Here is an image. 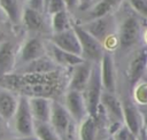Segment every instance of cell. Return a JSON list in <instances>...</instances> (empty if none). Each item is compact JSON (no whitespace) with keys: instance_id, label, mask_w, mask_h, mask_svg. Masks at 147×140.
I'll return each mask as SVG.
<instances>
[{"instance_id":"cell-37","label":"cell","mask_w":147,"mask_h":140,"mask_svg":"<svg viewBox=\"0 0 147 140\" xmlns=\"http://www.w3.org/2000/svg\"><path fill=\"white\" fill-rule=\"evenodd\" d=\"M3 119L0 117V138H1V135L3 134Z\"/></svg>"},{"instance_id":"cell-26","label":"cell","mask_w":147,"mask_h":140,"mask_svg":"<svg viewBox=\"0 0 147 140\" xmlns=\"http://www.w3.org/2000/svg\"><path fill=\"white\" fill-rule=\"evenodd\" d=\"M133 99L138 104L147 106V81H139L133 87Z\"/></svg>"},{"instance_id":"cell-27","label":"cell","mask_w":147,"mask_h":140,"mask_svg":"<svg viewBox=\"0 0 147 140\" xmlns=\"http://www.w3.org/2000/svg\"><path fill=\"white\" fill-rule=\"evenodd\" d=\"M126 3L139 17L147 21V0H126Z\"/></svg>"},{"instance_id":"cell-15","label":"cell","mask_w":147,"mask_h":140,"mask_svg":"<svg viewBox=\"0 0 147 140\" xmlns=\"http://www.w3.org/2000/svg\"><path fill=\"white\" fill-rule=\"evenodd\" d=\"M122 108H123L124 125L134 137H138L141 127L144 126V116L141 115L137 106L127 99L122 101Z\"/></svg>"},{"instance_id":"cell-5","label":"cell","mask_w":147,"mask_h":140,"mask_svg":"<svg viewBox=\"0 0 147 140\" xmlns=\"http://www.w3.org/2000/svg\"><path fill=\"white\" fill-rule=\"evenodd\" d=\"M47 55L46 42L39 37H30L25 39V41L18 47L17 52V60H16V68H22L23 65L38 60L42 56Z\"/></svg>"},{"instance_id":"cell-28","label":"cell","mask_w":147,"mask_h":140,"mask_svg":"<svg viewBox=\"0 0 147 140\" xmlns=\"http://www.w3.org/2000/svg\"><path fill=\"white\" fill-rule=\"evenodd\" d=\"M64 10H67V7H65V3L63 0H49L47 2V5L45 6L44 13H46L51 17L52 15L64 11Z\"/></svg>"},{"instance_id":"cell-29","label":"cell","mask_w":147,"mask_h":140,"mask_svg":"<svg viewBox=\"0 0 147 140\" xmlns=\"http://www.w3.org/2000/svg\"><path fill=\"white\" fill-rule=\"evenodd\" d=\"M113 137L114 140H137V137H134L125 125L122 126Z\"/></svg>"},{"instance_id":"cell-42","label":"cell","mask_w":147,"mask_h":140,"mask_svg":"<svg viewBox=\"0 0 147 140\" xmlns=\"http://www.w3.org/2000/svg\"><path fill=\"white\" fill-rule=\"evenodd\" d=\"M146 71H147V67H146Z\"/></svg>"},{"instance_id":"cell-23","label":"cell","mask_w":147,"mask_h":140,"mask_svg":"<svg viewBox=\"0 0 147 140\" xmlns=\"http://www.w3.org/2000/svg\"><path fill=\"white\" fill-rule=\"evenodd\" d=\"M51 29H52V34L55 33H60L63 32L65 30H69L72 28V23H71V18H70V14L68 10L54 14L51 16Z\"/></svg>"},{"instance_id":"cell-41","label":"cell","mask_w":147,"mask_h":140,"mask_svg":"<svg viewBox=\"0 0 147 140\" xmlns=\"http://www.w3.org/2000/svg\"><path fill=\"white\" fill-rule=\"evenodd\" d=\"M48 1H49V0H45V6L47 5V2H48ZM44 10H45V9H44Z\"/></svg>"},{"instance_id":"cell-32","label":"cell","mask_w":147,"mask_h":140,"mask_svg":"<svg viewBox=\"0 0 147 140\" xmlns=\"http://www.w3.org/2000/svg\"><path fill=\"white\" fill-rule=\"evenodd\" d=\"M78 1H79V8H78V9L84 13V11H86L96 0H78Z\"/></svg>"},{"instance_id":"cell-6","label":"cell","mask_w":147,"mask_h":140,"mask_svg":"<svg viewBox=\"0 0 147 140\" xmlns=\"http://www.w3.org/2000/svg\"><path fill=\"white\" fill-rule=\"evenodd\" d=\"M78 24H80L85 31H87L92 37L102 44L109 36L116 33L117 21L115 15H108Z\"/></svg>"},{"instance_id":"cell-9","label":"cell","mask_w":147,"mask_h":140,"mask_svg":"<svg viewBox=\"0 0 147 140\" xmlns=\"http://www.w3.org/2000/svg\"><path fill=\"white\" fill-rule=\"evenodd\" d=\"M92 69H93V63H91L88 61H84V62L75 65L74 68H71L67 90L78 91V92L83 93L88 84L90 78H91Z\"/></svg>"},{"instance_id":"cell-21","label":"cell","mask_w":147,"mask_h":140,"mask_svg":"<svg viewBox=\"0 0 147 140\" xmlns=\"http://www.w3.org/2000/svg\"><path fill=\"white\" fill-rule=\"evenodd\" d=\"M21 22L29 31H38L44 25V16L42 13L25 6L22 13Z\"/></svg>"},{"instance_id":"cell-33","label":"cell","mask_w":147,"mask_h":140,"mask_svg":"<svg viewBox=\"0 0 147 140\" xmlns=\"http://www.w3.org/2000/svg\"><path fill=\"white\" fill-rule=\"evenodd\" d=\"M137 140H147V133H146L144 126L141 127V130H140V132H139V134L137 137Z\"/></svg>"},{"instance_id":"cell-18","label":"cell","mask_w":147,"mask_h":140,"mask_svg":"<svg viewBox=\"0 0 147 140\" xmlns=\"http://www.w3.org/2000/svg\"><path fill=\"white\" fill-rule=\"evenodd\" d=\"M18 96L9 90L0 88V117L5 122L13 119L18 106Z\"/></svg>"},{"instance_id":"cell-38","label":"cell","mask_w":147,"mask_h":140,"mask_svg":"<svg viewBox=\"0 0 147 140\" xmlns=\"http://www.w3.org/2000/svg\"><path fill=\"white\" fill-rule=\"evenodd\" d=\"M144 127H145V131H146V133H147V116L144 117Z\"/></svg>"},{"instance_id":"cell-30","label":"cell","mask_w":147,"mask_h":140,"mask_svg":"<svg viewBox=\"0 0 147 140\" xmlns=\"http://www.w3.org/2000/svg\"><path fill=\"white\" fill-rule=\"evenodd\" d=\"M26 6L38 10L40 13L44 14V9H45V0H26Z\"/></svg>"},{"instance_id":"cell-3","label":"cell","mask_w":147,"mask_h":140,"mask_svg":"<svg viewBox=\"0 0 147 140\" xmlns=\"http://www.w3.org/2000/svg\"><path fill=\"white\" fill-rule=\"evenodd\" d=\"M72 28L80 42L82 57L85 61H88L91 63H100L105 54L103 45L99 40H96L94 37H92L87 31H85L80 24L75 23Z\"/></svg>"},{"instance_id":"cell-7","label":"cell","mask_w":147,"mask_h":140,"mask_svg":"<svg viewBox=\"0 0 147 140\" xmlns=\"http://www.w3.org/2000/svg\"><path fill=\"white\" fill-rule=\"evenodd\" d=\"M147 67V46L137 49L130 57L126 65V79L131 87H134L141 79Z\"/></svg>"},{"instance_id":"cell-25","label":"cell","mask_w":147,"mask_h":140,"mask_svg":"<svg viewBox=\"0 0 147 140\" xmlns=\"http://www.w3.org/2000/svg\"><path fill=\"white\" fill-rule=\"evenodd\" d=\"M34 135L38 140H61L49 123L34 122Z\"/></svg>"},{"instance_id":"cell-14","label":"cell","mask_w":147,"mask_h":140,"mask_svg":"<svg viewBox=\"0 0 147 140\" xmlns=\"http://www.w3.org/2000/svg\"><path fill=\"white\" fill-rule=\"evenodd\" d=\"M18 48L11 41H3L0 44V79L14 73L16 70Z\"/></svg>"},{"instance_id":"cell-20","label":"cell","mask_w":147,"mask_h":140,"mask_svg":"<svg viewBox=\"0 0 147 140\" xmlns=\"http://www.w3.org/2000/svg\"><path fill=\"white\" fill-rule=\"evenodd\" d=\"M100 107L103 109V111L114 117L117 120H123V108H122V101L116 96L115 93H109L106 91H102L101 99H100Z\"/></svg>"},{"instance_id":"cell-17","label":"cell","mask_w":147,"mask_h":140,"mask_svg":"<svg viewBox=\"0 0 147 140\" xmlns=\"http://www.w3.org/2000/svg\"><path fill=\"white\" fill-rule=\"evenodd\" d=\"M53 100L51 98L44 96H30L29 106L34 122L38 123H49L51 110Z\"/></svg>"},{"instance_id":"cell-24","label":"cell","mask_w":147,"mask_h":140,"mask_svg":"<svg viewBox=\"0 0 147 140\" xmlns=\"http://www.w3.org/2000/svg\"><path fill=\"white\" fill-rule=\"evenodd\" d=\"M96 134V119L87 115L80 123L78 129L79 140H94Z\"/></svg>"},{"instance_id":"cell-36","label":"cell","mask_w":147,"mask_h":140,"mask_svg":"<svg viewBox=\"0 0 147 140\" xmlns=\"http://www.w3.org/2000/svg\"><path fill=\"white\" fill-rule=\"evenodd\" d=\"M142 40H144V42H145V46H147V28L144 30V32H142Z\"/></svg>"},{"instance_id":"cell-4","label":"cell","mask_w":147,"mask_h":140,"mask_svg":"<svg viewBox=\"0 0 147 140\" xmlns=\"http://www.w3.org/2000/svg\"><path fill=\"white\" fill-rule=\"evenodd\" d=\"M15 132L20 137H30L34 135V119L32 117L29 98L25 95L18 96V106L16 112L13 117Z\"/></svg>"},{"instance_id":"cell-35","label":"cell","mask_w":147,"mask_h":140,"mask_svg":"<svg viewBox=\"0 0 147 140\" xmlns=\"http://www.w3.org/2000/svg\"><path fill=\"white\" fill-rule=\"evenodd\" d=\"M5 39H6V33H5V31L0 28V44H2L3 41H6Z\"/></svg>"},{"instance_id":"cell-2","label":"cell","mask_w":147,"mask_h":140,"mask_svg":"<svg viewBox=\"0 0 147 140\" xmlns=\"http://www.w3.org/2000/svg\"><path fill=\"white\" fill-rule=\"evenodd\" d=\"M102 85H101V78H100V69L99 63H93V69L91 73V78L88 80V84L86 88L83 92L87 114L96 119L98 111L100 107V99L102 94Z\"/></svg>"},{"instance_id":"cell-8","label":"cell","mask_w":147,"mask_h":140,"mask_svg":"<svg viewBox=\"0 0 147 140\" xmlns=\"http://www.w3.org/2000/svg\"><path fill=\"white\" fill-rule=\"evenodd\" d=\"M63 100H64L63 102L64 108L69 112L72 120H75L76 123H80L88 115L87 109H86L85 99L82 92L67 90Z\"/></svg>"},{"instance_id":"cell-22","label":"cell","mask_w":147,"mask_h":140,"mask_svg":"<svg viewBox=\"0 0 147 140\" xmlns=\"http://www.w3.org/2000/svg\"><path fill=\"white\" fill-rule=\"evenodd\" d=\"M0 8L13 24H18L22 21L23 9L18 0H0Z\"/></svg>"},{"instance_id":"cell-19","label":"cell","mask_w":147,"mask_h":140,"mask_svg":"<svg viewBox=\"0 0 147 140\" xmlns=\"http://www.w3.org/2000/svg\"><path fill=\"white\" fill-rule=\"evenodd\" d=\"M59 69V67L55 64V62L48 56L45 55L38 60H34L25 65H23L22 68H20L17 70L16 73H48V72H53L56 71Z\"/></svg>"},{"instance_id":"cell-10","label":"cell","mask_w":147,"mask_h":140,"mask_svg":"<svg viewBox=\"0 0 147 140\" xmlns=\"http://www.w3.org/2000/svg\"><path fill=\"white\" fill-rule=\"evenodd\" d=\"M125 1L126 0H96L86 11H84L82 23L108 15H115V13L125 3Z\"/></svg>"},{"instance_id":"cell-1","label":"cell","mask_w":147,"mask_h":140,"mask_svg":"<svg viewBox=\"0 0 147 140\" xmlns=\"http://www.w3.org/2000/svg\"><path fill=\"white\" fill-rule=\"evenodd\" d=\"M116 21V34L119 40V49L125 50L138 45V42L142 39L144 32L140 17L132 10L131 14H125Z\"/></svg>"},{"instance_id":"cell-11","label":"cell","mask_w":147,"mask_h":140,"mask_svg":"<svg viewBox=\"0 0 147 140\" xmlns=\"http://www.w3.org/2000/svg\"><path fill=\"white\" fill-rule=\"evenodd\" d=\"M100 78L103 91L109 93L116 92V70H115V61L113 53L105 52L100 63Z\"/></svg>"},{"instance_id":"cell-16","label":"cell","mask_w":147,"mask_h":140,"mask_svg":"<svg viewBox=\"0 0 147 140\" xmlns=\"http://www.w3.org/2000/svg\"><path fill=\"white\" fill-rule=\"evenodd\" d=\"M46 48H47V55L55 62V64L57 67L61 68H74L75 65L84 62L85 60L79 56V55H75L71 54L69 52H65L59 47H56L55 45H53L52 42H46Z\"/></svg>"},{"instance_id":"cell-31","label":"cell","mask_w":147,"mask_h":140,"mask_svg":"<svg viewBox=\"0 0 147 140\" xmlns=\"http://www.w3.org/2000/svg\"><path fill=\"white\" fill-rule=\"evenodd\" d=\"M64 3H65V7H67V10L70 13V11H74L76 9L79 8V1L78 0H63Z\"/></svg>"},{"instance_id":"cell-40","label":"cell","mask_w":147,"mask_h":140,"mask_svg":"<svg viewBox=\"0 0 147 140\" xmlns=\"http://www.w3.org/2000/svg\"><path fill=\"white\" fill-rule=\"evenodd\" d=\"M106 140H114V137H113V135H110V137H108Z\"/></svg>"},{"instance_id":"cell-34","label":"cell","mask_w":147,"mask_h":140,"mask_svg":"<svg viewBox=\"0 0 147 140\" xmlns=\"http://www.w3.org/2000/svg\"><path fill=\"white\" fill-rule=\"evenodd\" d=\"M14 140H38L36 135H30V137H20L17 139H14Z\"/></svg>"},{"instance_id":"cell-12","label":"cell","mask_w":147,"mask_h":140,"mask_svg":"<svg viewBox=\"0 0 147 140\" xmlns=\"http://www.w3.org/2000/svg\"><path fill=\"white\" fill-rule=\"evenodd\" d=\"M71 120H72V118L70 117L69 112L64 108L63 103H60L59 101L53 100L49 124L52 125V127L55 130V132L59 134L60 138L67 137Z\"/></svg>"},{"instance_id":"cell-13","label":"cell","mask_w":147,"mask_h":140,"mask_svg":"<svg viewBox=\"0 0 147 140\" xmlns=\"http://www.w3.org/2000/svg\"><path fill=\"white\" fill-rule=\"evenodd\" d=\"M49 42H52L53 45H55L56 47H59L65 52L82 56L80 42H79V39H78L74 28L65 30L63 32H60V33L52 34L49 38Z\"/></svg>"},{"instance_id":"cell-39","label":"cell","mask_w":147,"mask_h":140,"mask_svg":"<svg viewBox=\"0 0 147 140\" xmlns=\"http://www.w3.org/2000/svg\"><path fill=\"white\" fill-rule=\"evenodd\" d=\"M61 140H72V139H70L68 137H63V138H61Z\"/></svg>"}]
</instances>
